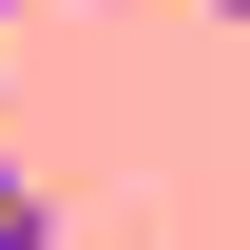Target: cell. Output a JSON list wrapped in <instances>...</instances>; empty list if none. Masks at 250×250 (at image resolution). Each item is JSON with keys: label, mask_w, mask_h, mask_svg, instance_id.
I'll list each match as a JSON object with an SVG mask.
<instances>
[{"label": "cell", "mask_w": 250, "mask_h": 250, "mask_svg": "<svg viewBox=\"0 0 250 250\" xmlns=\"http://www.w3.org/2000/svg\"><path fill=\"white\" fill-rule=\"evenodd\" d=\"M0 20H20V0H0Z\"/></svg>", "instance_id": "cell-2"}, {"label": "cell", "mask_w": 250, "mask_h": 250, "mask_svg": "<svg viewBox=\"0 0 250 250\" xmlns=\"http://www.w3.org/2000/svg\"><path fill=\"white\" fill-rule=\"evenodd\" d=\"M0 250H58V212H39V173L0 154Z\"/></svg>", "instance_id": "cell-1"}]
</instances>
